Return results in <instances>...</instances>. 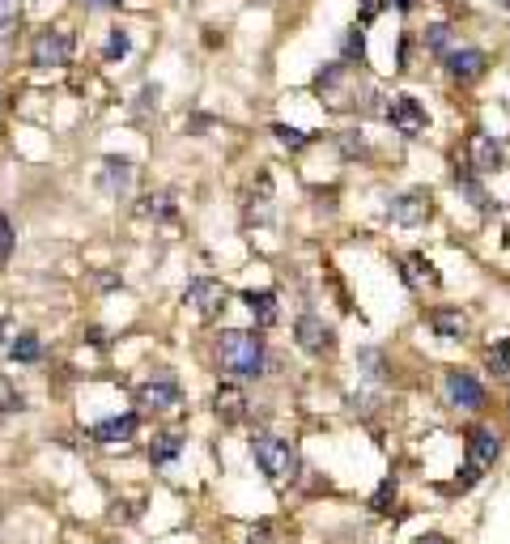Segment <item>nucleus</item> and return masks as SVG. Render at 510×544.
<instances>
[{
  "instance_id": "obj_25",
  "label": "nucleus",
  "mask_w": 510,
  "mask_h": 544,
  "mask_svg": "<svg viewBox=\"0 0 510 544\" xmlns=\"http://www.w3.org/2000/svg\"><path fill=\"white\" fill-rule=\"evenodd\" d=\"M128 51H132L128 31H111V39H107V60H119V56H128Z\"/></svg>"
},
{
  "instance_id": "obj_6",
  "label": "nucleus",
  "mask_w": 510,
  "mask_h": 544,
  "mask_svg": "<svg viewBox=\"0 0 510 544\" xmlns=\"http://www.w3.org/2000/svg\"><path fill=\"white\" fill-rule=\"evenodd\" d=\"M382 115H387V119H391V128L404 132V136H421V132H426V107H421L417 98H409V94L391 98Z\"/></svg>"
},
{
  "instance_id": "obj_26",
  "label": "nucleus",
  "mask_w": 510,
  "mask_h": 544,
  "mask_svg": "<svg viewBox=\"0 0 510 544\" xmlns=\"http://www.w3.org/2000/svg\"><path fill=\"white\" fill-rule=\"evenodd\" d=\"M272 136H277L281 145H289V149H303V145H306V132L286 128V124H272Z\"/></svg>"
},
{
  "instance_id": "obj_34",
  "label": "nucleus",
  "mask_w": 510,
  "mask_h": 544,
  "mask_svg": "<svg viewBox=\"0 0 510 544\" xmlns=\"http://www.w3.org/2000/svg\"><path fill=\"white\" fill-rule=\"evenodd\" d=\"M251 4H272V0H251Z\"/></svg>"
},
{
  "instance_id": "obj_33",
  "label": "nucleus",
  "mask_w": 510,
  "mask_h": 544,
  "mask_svg": "<svg viewBox=\"0 0 510 544\" xmlns=\"http://www.w3.org/2000/svg\"><path fill=\"white\" fill-rule=\"evenodd\" d=\"M421 544H446V540H443V536H430V540H421Z\"/></svg>"
},
{
  "instance_id": "obj_12",
  "label": "nucleus",
  "mask_w": 510,
  "mask_h": 544,
  "mask_svg": "<svg viewBox=\"0 0 510 544\" xmlns=\"http://www.w3.org/2000/svg\"><path fill=\"white\" fill-rule=\"evenodd\" d=\"M446 73L455 81H477L480 73H485V51H477V48H455V51H446Z\"/></svg>"
},
{
  "instance_id": "obj_2",
  "label": "nucleus",
  "mask_w": 510,
  "mask_h": 544,
  "mask_svg": "<svg viewBox=\"0 0 510 544\" xmlns=\"http://www.w3.org/2000/svg\"><path fill=\"white\" fill-rule=\"evenodd\" d=\"M251 455H255V464L264 468V477H268L272 485H286V480L298 472V455H294V447H289L286 438L255 434V438H251Z\"/></svg>"
},
{
  "instance_id": "obj_10",
  "label": "nucleus",
  "mask_w": 510,
  "mask_h": 544,
  "mask_svg": "<svg viewBox=\"0 0 510 544\" xmlns=\"http://www.w3.org/2000/svg\"><path fill=\"white\" fill-rule=\"evenodd\" d=\"M497 455H502V438H497L494 430H485V426H477V430H468V464L477 468V472H485V468H494Z\"/></svg>"
},
{
  "instance_id": "obj_18",
  "label": "nucleus",
  "mask_w": 510,
  "mask_h": 544,
  "mask_svg": "<svg viewBox=\"0 0 510 544\" xmlns=\"http://www.w3.org/2000/svg\"><path fill=\"white\" fill-rule=\"evenodd\" d=\"M141 217H154V222H171V217H175V196H171V192L145 196V200H141Z\"/></svg>"
},
{
  "instance_id": "obj_20",
  "label": "nucleus",
  "mask_w": 510,
  "mask_h": 544,
  "mask_svg": "<svg viewBox=\"0 0 510 544\" xmlns=\"http://www.w3.org/2000/svg\"><path fill=\"white\" fill-rule=\"evenodd\" d=\"M485 366H489L494 379H506V374H510V340H497L494 349L485 353Z\"/></svg>"
},
{
  "instance_id": "obj_30",
  "label": "nucleus",
  "mask_w": 510,
  "mask_h": 544,
  "mask_svg": "<svg viewBox=\"0 0 510 544\" xmlns=\"http://www.w3.org/2000/svg\"><path fill=\"white\" fill-rule=\"evenodd\" d=\"M387 497H396V480H382V489H379V497H374V506H387Z\"/></svg>"
},
{
  "instance_id": "obj_1",
  "label": "nucleus",
  "mask_w": 510,
  "mask_h": 544,
  "mask_svg": "<svg viewBox=\"0 0 510 544\" xmlns=\"http://www.w3.org/2000/svg\"><path fill=\"white\" fill-rule=\"evenodd\" d=\"M217 357H222V366L242 379V383H251L264 374V340L259 332H247V328H225L222 337H217Z\"/></svg>"
},
{
  "instance_id": "obj_4",
  "label": "nucleus",
  "mask_w": 510,
  "mask_h": 544,
  "mask_svg": "<svg viewBox=\"0 0 510 544\" xmlns=\"http://www.w3.org/2000/svg\"><path fill=\"white\" fill-rule=\"evenodd\" d=\"M430 213H434L430 192L413 188V192H400L396 200L387 205V222L391 225H421V222H430Z\"/></svg>"
},
{
  "instance_id": "obj_27",
  "label": "nucleus",
  "mask_w": 510,
  "mask_h": 544,
  "mask_svg": "<svg viewBox=\"0 0 510 544\" xmlns=\"http://www.w3.org/2000/svg\"><path fill=\"white\" fill-rule=\"evenodd\" d=\"M345 51H349V56H362V51H366V34H362V26H353V31H349Z\"/></svg>"
},
{
  "instance_id": "obj_9",
  "label": "nucleus",
  "mask_w": 510,
  "mask_h": 544,
  "mask_svg": "<svg viewBox=\"0 0 510 544\" xmlns=\"http://www.w3.org/2000/svg\"><path fill=\"white\" fill-rule=\"evenodd\" d=\"M443 387H446V400L455 404V408H480V404H485V387H480L468 370H451Z\"/></svg>"
},
{
  "instance_id": "obj_8",
  "label": "nucleus",
  "mask_w": 510,
  "mask_h": 544,
  "mask_svg": "<svg viewBox=\"0 0 510 544\" xmlns=\"http://www.w3.org/2000/svg\"><path fill=\"white\" fill-rule=\"evenodd\" d=\"M294 337H298V345H303L306 353H332L336 349V332L319 320V315H303V320L294 323Z\"/></svg>"
},
{
  "instance_id": "obj_32",
  "label": "nucleus",
  "mask_w": 510,
  "mask_h": 544,
  "mask_svg": "<svg viewBox=\"0 0 510 544\" xmlns=\"http://www.w3.org/2000/svg\"><path fill=\"white\" fill-rule=\"evenodd\" d=\"M85 9H111V4H119V0H81Z\"/></svg>"
},
{
  "instance_id": "obj_14",
  "label": "nucleus",
  "mask_w": 510,
  "mask_h": 544,
  "mask_svg": "<svg viewBox=\"0 0 510 544\" xmlns=\"http://www.w3.org/2000/svg\"><path fill=\"white\" fill-rule=\"evenodd\" d=\"M242 303H247V311H251V320L259 323V328H272V323L281 320V311H277V294H272V289H247V294H242Z\"/></svg>"
},
{
  "instance_id": "obj_31",
  "label": "nucleus",
  "mask_w": 510,
  "mask_h": 544,
  "mask_svg": "<svg viewBox=\"0 0 510 544\" xmlns=\"http://www.w3.org/2000/svg\"><path fill=\"white\" fill-rule=\"evenodd\" d=\"M382 4H391L396 13H409V9H413V0H382Z\"/></svg>"
},
{
  "instance_id": "obj_19",
  "label": "nucleus",
  "mask_w": 510,
  "mask_h": 544,
  "mask_svg": "<svg viewBox=\"0 0 510 544\" xmlns=\"http://www.w3.org/2000/svg\"><path fill=\"white\" fill-rule=\"evenodd\" d=\"M179 451H183V443H179L175 434H162V438H154V447H149V460L154 464H171V460H179Z\"/></svg>"
},
{
  "instance_id": "obj_21",
  "label": "nucleus",
  "mask_w": 510,
  "mask_h": 544,
  "mask_svg": "<svg viewBox=\"0 0 510 544\" xmlns=\"http://www.w3.org/2000/svg\"><path fill=\"white\" fill-rule=\"evenodd\" d=\"M9 357H13V362H39V357H43V345H39V337L26 332V337H17L13 345H9Z\"/></svg>"
},
{
  "instance_id": "obj_23",
  "label": "nucleus",
  "mask_w": 510,
  "mask_h": 544,
  "mask_svg": "<svg viewBox=\"0 0 510 544\" xmlns=\"http://www.w3.org/2000/svg\"><path fill=\"white\" fill-rule=\"evenodd\" d=\"M421 39H426V48H430V51H446V48H451V26H446V22H434Z\"/></svg>"
},
{
  "instance_id": "obj_7",
  "label": "nucleus",
  "mask_w": 510,
  "mask_h": 544,
  "mask_svg": "<svg viewBox=\"0 0 510 544\" xmlns=\"http://www.w3.org/2000/svg\"><path fill=\"white\" fill-rule=\"evenodd\" d=\"M136 400H141V408H175L179 404V383L171 370H158L154 379H145L141 387H136Z\"/></svg>"
},
{
  "instance_id": "obj_16",
  "label": "nucleus",
  "mask_w": 510,
  "mask_h": 544,
  "mask_svg": "<svg viewBox=\"0 0 510 544\" xmlns=\"http://www.w3.org/2000/svg\"><path fill=\"white\" fill-rule=\"evenodd\" d=\"M213 408H217V417H225V421H239V417L247 413V396H242L239 387H217Z\"/></svg>"
},
{
  "instance_id": "obj_13",
  "label": "nucleus",
  "mask_w": 510,
  "mask_h": 544,
  "mask_svg": "<svg viewBox=\"0 0 510 544\" xmlns=\"http://www.w3.org/2000/svg\"><path fill=\"white\" fill-rule=\"evenodd\" d=\"M132 434H136V413H124V417H111V421H98L94 430H90V438L102 443V447H111V443H128Z\"/></svg>"
},
{
  "instance_id": "obj_17",
  "label": "nucleus",
  "mask_w": 510,
  "mask_h": 544,
  "mask_svg": "<svg viewBox=\"0 0 510 544\" xmlns=\"http://www.w3.org/2000/svg\"><path fill=\"white\" fill-rule=\"evenodd\" d=\"M128 183H132V162L128 158L102 162V188H107V192H128Z\"/></svg>"
},
{
  "instance_id": "obj_11",
  "label": "nucleus",
  "mask_w": 510,
  "mask_h": 544,
  "mask_svg": "<svg viewBox=\"0 0 510 544\" xmlns=\"http://www.w3.org/2000/svg\"><path fill=\"white\" fill-rule=\"evenodd\" d=\"M468 158H472V171L494 175V171H502V145H497L489 132H472V141H468Z\"/></svg>"
},
{
  "instance_id": "obj_28",
  "label": "nucleus",
  "mask_w": 510,
  "mask_h": 544,
  "mask_svg": "<svg viewBox=\"0 0 510 544\" xmlns=\"http://www.w3.org/2000/svg\"><path fill=\"white\" fill-rule=\"evenodd\" d=\"M9 247H13V225H9V217L0 213V259L9 256Z\"/></svg>"
},
{
  "instance_id": "obj_15",
  "label": "nucleus",
  "mask_w": 510,
  "mask_h": 544,
  "mask_svg": "<svg viewBox=\"0 0 510 544\" xmlns=\"http://www.w3.org/2000/svg\"><path fill=\"white\" fill-rule=\"evenodd\" d=\"M430 328L438 332V337H446V340H460L468 323H463V315L455 311V306H438V311L430 315Z\"/></svg>"
},
{
  "instance_id": "obj_5",
  "label": "nucleus",
  "mask_w": 510,
  "mask_h": 544,
  "mask_svg": "<svg viewBox=\"0 0 510 544\" xmlns=\"http://www.w3.org/2000/svg\"><path fill=\"white\" fill-rule=\"evenodd\" d=\"M68 56H73V34L68 31H43L39 39H34V51H31V60L34 68H60L68 65Z\"/></svg>"
},
{
  "instance_id": "obj_24",
  "label": "nucleus",
  "mask_w": 510,
  "mask_h": 544,
  "mask_svg": "<svg viewBox=\"0 0 510 544\" xmlns=\"http://www.w3.org/2000/svg\"><path fill=\"white\" fill-rule=\"evenodd\" d=\"M17 17H22V0H0V34L13 31Z\"/></svg>"
},
{
  "instance_id": "obj_22",
  "label": "nucleus",
  "mask_w": 510,
  "mask_h": 544,
  "mask_svg": "<svg viewBox=\"0 0 510 544\" xmlns=\"http://www.w3.org/2000/svg\"><path fill=\"white\" fill-rule=\"evenodd\" d=\"M404 268H413V272H404V281H409V285H421V276H426V281H438L434 264H430V259H421V256H409V259H404Z\"/></svg>"
},
{
  "instance_id": "obj_3",
  "label": "nucleus",
  "mask_w": 510,
  "mask_h": 544,
  "mask_svg": "<svg viewBox=\"0 0 510 544\" xmlns=\"http://www.w3.org/2000/svg\"><path fill=\"white\" fill-rule=\"evenodd\" d=\"M183 306H191L200 320H213V315L225 306V285L213 281V276H196V281L183 289Z\"/></svg>"
},
{
  "instance_id": "obj_29",
  "label": "nucleus",
  "mask_w": 510,
  "mask_h": 544,
  "mask_svg": "<svg viewBox=\"0 0 510 544\" xmlns=\"http://www.w3.org/2000/svg\"><path fill=\"white\" fill-rule=\"evenodd\" d=\"M362 362L370 366V379H382V357H379V353L366 349V353H362Z\"/></svg>"
}]
</instances>
